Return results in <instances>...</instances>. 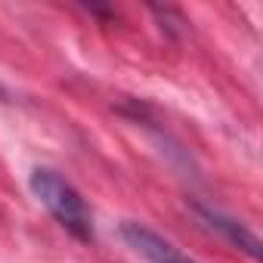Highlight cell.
Instances as JSON below:
<instances>
[{"label":"cell","mask_w":263,"mask_h":263,"mask_svg":"<svg viewBox=\"0 0 263 263\" xmlns=\"http://www.w3.org/2000/svg\"><path fill=\"white\" fill-rule=\"evenodd\" d=\"M31 192H34V198L53 214V220H56L68 235H74L78 241H90V238H93V217H90L87 201H84L81 192H78L71 183H65L59 174L37 167V171L31 174Z\"/></svg>","instance_id":"6da1fadb"},{"label":"cell","mask_w":263,"mask_h":263,"mask_svg":"<svg viewBox=\"0 0 263 263\" xmlns=\"http://www.w3.org/2000/svg\"><path fill=\"white\" fill-rule=\"evenodd\" d=\"M121 235H124V241L134 248L146 263H195L177 245H171L167 238H161L158 232H152V229H146L140 223H124Z\"/></svg>","instance_id":"7a4b0ae2"},{"label":"cell","mask_w":263,"mask_h":263,"mask_svg":"<svg viewBox=\"0 0 263 263\" xmlns=\"http://www.w3.org/2000/svg\"><path fill=\"white\" fill-rule=\"evenodd\" d=\"M198 214H201V217H204V220H208L214 229H220V232H223V235H226L232 245H238L241 251H248L251 257H257V254H260V241H257V235H251V232H248L245 226H238L235 220H229V217H220L217 211H208V208H198Z\"/></svg>","instance_id":"3957f363"}]
</instances>
